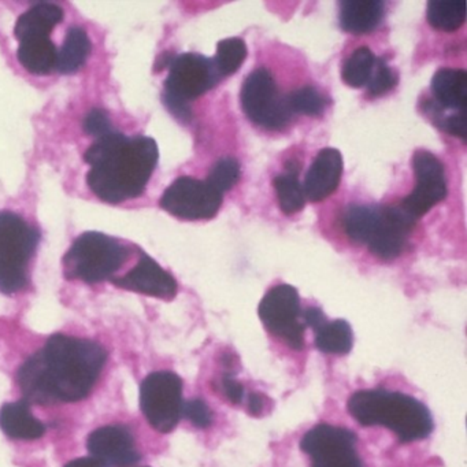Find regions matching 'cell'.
<instances>
[{
  "mask_svg": "<svg viewBox=\"0 0 467 467\" xmlns=\"http://www.w3.org/2000/svg\"><path fill=\"white\" fill-rule=\"evenodd\" d=\"M84 130L89 136L100 139L109 135V133L114 132V128L110 119H109V114L105 110L92 109L84 119Z\"/></svg>",
  "mask_w": 467,
  "mask_h": 467,
  "instance_id": "30",
  "label": "cell"
},
{
  "mask_svg": "<svg viewBox=\"0 0 467 467\" xmlns=\"http://www.w3.org/2000/svg\"><path fill=\"white\" fill-rule=\"evenodd\" d=\"M352 242L368 245L377 258L395 259L403 253L415 221L400 206H349L341 217Z\"/></svg>",
  "mask_w": 467,
  "mask_h": 467,
  "instance_id": "4",
  "label": "cell"
},
{
  "mask_svg": "<svg viewBox=\"0 0 467 467\" xmlns=\"http://www.w3.org/2000/svg\"><path fill=\"white\" fill-rule=\"evenodd\" d=\"M108 359L94 341L54 335L18 370L26 403L53 404L83 400L91 392Z\"/></svg>",
  "mask_w": 467,
  "mask_h": 467,
  "instance_id": "1",
  "label": "cell"
},
{
  "mask_svg": "<svg viewBox=\"0 0 467 467\" xmlns=\"http://www.w3.org/2000/svg\"><path fill=\"white\" fill-rule=\"evenodd\" d=\"M348 411L360 425L390 429L401 442L426 439L433 431L428 407L400 392L359 390L349 399Z\"/></svg>",
  "mask_w": 467,
  "mask_h": 467,
  "instance_id": "3",
  "label": "cell"
},
{
  "mask_svg": "<svg viewBox=\"0 0 467 467\" xmlns=\"http://www.w3.org/2000/svg\"><path fill=\"white\" fill-rule=\"evenodd\" d=\"M64 20V10L56 4L42 2L24 13L16 24L17 58L32 75H50L56 70L57 50L50 35L54 26Z\"/></svg>",
  "mask_w": 467,
  "mask_h": 467,
  "instance_id": "5",
  "label": "cell"
},
{
  "mask_svg": "<svg viewBox=\"0 0 467 467\" xmlns=\"http://www.w3.org/2000/svg\"><path fill=\"white\" fill-rule=\"evenodd\" d=\"M182 381L177 374L155 371L141 382V411L155 431H173L182 418Z\"/></svg>",
  "mask_w": 467,
  "mask_h": 467,
  "instance_id": "10",
  "label": "cell"
},
{
  "mask_svg": "<svg viewBox=\"0 0 467 467\" xmlns=\"http://www.w3.org/2000/svg\"><path fill=\"white\" fill-rule=\"evenodd\" d=\"M426 17L431 28L437 31H456L466 20V2L464 0H431L428 4Z\"/></svg>",
  "mask_w": 467,
  "mask_h": 467,
  "instance_id": "23",
  "label": "cell"
},
{
  "mask_svg": "<svg viewBox=\"0 0 467 467\" xmlns=\"http://www.w3.org/2000/svg\"><path fill=\"white\" fill-rule=\"evenodd\" d=\"M376 56L368 47H359L344 62L341 78L352 88H362L368 83L376 67Z\"/></svg>",
  "mask_w": 467,
  "mask_h": 467,
  "instance_id": "25",
  "label": "cell"
},
{
  "mask_svg": "<svg viewBox=\"0 0 467 467\" xmlns=\"http://www.w3.org/2000/svg\"><path fill=\"white\" fill-rule=\"evenodd\" d=\"M247 54V46L240 37L221 40L217 45V56L213 59L221 78L236 73L244 64Z\"/></svg>",
  "mask_w": 467,
  "mask_h": 467,
  "instance_id": "26",
  "label": "cell"
},
{
  "mask_svg": "<svg viewBox=\"0 0 467 467\" xmlns=\"http://www.w3.org/2000/svg\"><path fill=\"white\" fill-rule=\"evenodd\" d=\"M289 109L292 114H305V116H321L324 113L325 103L324 97L317 91L314 87H303L297 91L292 92L286 97Z\"/></svg>",
  "mask_w": 467,
  "mask_h": 467,
  "instance_id": "28",
  "label": "cell"
},
{
  "mask_svg": "<svg viewBox=\"0 0 467 467\" xmlns=\"http://www.w3.org/2000/svg\"><path fill=\"white\" fill-rule=\"evenodd\" d=\"M357 436L348 429L318 425L300 441L303 452L311 458V467H362L357 450Z\"/></svg>",
  "mask_w": 467,
  "mask_h": 467,
  "instance_id": "13",
  "label": "cell"
},
{
  "mask_svg": "<svg viewBox=\"0 0 467 467\" xmlns=\"http://www.w3.org/2000/svg\"><path fill=\"white\" fill-rule=\"evenodd\" d=\"M91 40L83 28L73 26L67 34L64 45L57 54L56 70L62 75H72L86 65L91 54Z\"/></svg>",
  "mask_w": 467,
  "mask_h": 467,
  "instance_id": "21",
  "label": "cell"
},
{
  "mask_svg": "<svg viewBox=\"0 0 467 467\" xmlns=\"http://www.w3.org/2000/svg\"><path fill=\"white\" fill-rule=\"evenodd\" d=\"M264 407V398L259 393H250V396H248V411L253 415H259Z\"/></svg>",
  "mask_w": 467,
  "mask_h": 467,
  "instance_id": "35",
  "label": "cell"
},
{
  "mask_svg": "<svg viewBox=\"0 0 467 467\" xmlns=\"http://www.w3.org/2000/svg\"><path fill=\"white\" fill-rule=\"evenodd\" d=\"M0 428L16 440H36L46 433L45 423L34 417L26 400L6 403L0 409Z\"/></svg>",
  "mask_w": 467,
  "mask_h": 467,
  "instance_id": "20",
  "label": "cell"
},
{
  "mask_svg": "<svg viewBox=\"0 0 467 467\" xmlns=\"http://www.w3.org/2000/svg\"><path fill=\"white\" fill-rule=\"evenodd\" d=\"M299 171L300 166L295 161H288L285 165V173L273 180L278 206L281 212L288 215L299 213L306 204L305 191L297 179Z\"/></svg>",
  "mask_w": 467,
  "mask_h": 467,
  "instance_id": "22",
  "label": "cell"
},
{
  "mask_svg": "<svg viewBox=\"0 0 467 467\" xmlns=\"http://www.w3.org/2000/svg\"><path fill=\"white\" fill-rule=\"evenodd\" d=\"M411 165L417 184L414 191L403 199L400 209L417 221L431 212L434 204L447 198L448 185L444 166L431 152L418 150L412 157Z\"/></svg>",
  "mask_w": 467,
  "mask_h": 467,
  "instance_id": "14",
  "label": "cell"
},
{
  "mask_svg": "<svg viewBox=\"0 0 467 467\" xmlns=\"http://www.w3.org/2000/svg\"><path fill=\"white\" fill-rule=\"evenodd\" d=\"M87 447L102 467H128L140 461L135 437L127 426L108 425L97 429L89 434Z\"/></svg>",
  "mask_w": 467,
  "mask_h": 467,
  "instance_id": "15",
  "label": "cell"
},
{
  "mask_svg": "<svg viewBox=\"0 0 467 467\" xmlns=\"http://www.w3.org/2000/svg\"><path fill=\"white\" fill-rule=\"evenodd\" d=\"M242 169L239 161L226 157L218 161L207 177V184L212 185L218 192L223 193L232 190L239 182Z\"/></svg>",
  "mask_w": 467,
  "mask_h": 467,
  "instance_id": "27",
  "label": "cell"
},
{
  "mask_svg": "<svg viewBox=\"0 0 467 467\" xmlns=\"http://www.w3.org/2000/svg\"><path fill=\"white\" fill-rule=\"evenodd\" d=\"M259 318L275 337L283 338L291 348L305 346V325L300 322L299 292L295 286L281 284L270 289L259 303Z\"/></svg>",
  "mask_w": 467,
  "mask_h": 467,
  "instance_id": "11",
  "label": "cell"
},
{
  "mask_svg": "<svg viewBox=\"0 0 467 467\" xmlns=\"http://www.w3.org/2000/svg\"><path fill=\"white\" fill-rule=\"evenodd\" d=\"M182 415L188 418L198 428H209L213 422V414L209 406L201 399H193L182 406Z\"/></svg>",
  "mask_w": 467,
  "mask_h": 467,
  "instance_id": "31",
  "label": "cell"
},
{
  "mask_svg": "<svg viewBox=\"0 0 467 467\" xmlns=\"http://www.w3.org/2000/svg\"><path fill=\"white\" fill-rule=\"evenodd\" d=\"M110 281L119 288L158 299L171 300L177 295V283L173 275L144 253H140L138 265L130 273L122 277H113Z\"/></svg>",
  "mask_w": 467,
  "mask_h": 467,
  "instance_id": "16",
  "label": "cell"
},
{
  "mask_svg": "<svg viewBox=\"0 0 467 467\" xmlns=\"http://www.w3.org/2000/svg\"><path fill=\"white\" fill-rule=\"evenodd\" d=\"M84 160L91 166L87 184L100 201L119 204L146 191L160 160L157 141L149 136L114 132L97 139Z\"/></svg>",
  "mask_w": 467,
  "mask_h": 467,
  "instance_id": "2",
  "label": "cell"
},
{
  "mask_svg": "<svg viewBox=\"0 0 467 467\" xmlns=\"http://www.w3.org/2000/svg\"><path fill=\"white\" fill-rule=\"evenodd\" d=\"M243 111L254 124L269 130H280L291 121L286 97H281L272 73L265 67L254 70L240 92Z\"/></svg>",
  "mask_w": 467,
  "mask_h": 467,
  "instance_id": "9",
  "label": "cell"
},
{
  "mask_svg": "<svg viewBox=\"0 0 467 467\" xmlns=\"http://www.w3.org/2000/svg\"><path fill=\"white\" fill-rule=\"evenodd\" d=\"M431 91L442 110L466 111L467 73L462 69L442 67L431 78Z\"/></svg>",
  "mask_w": 467,
  "mask_h": 467,
  "instance_id": "19",
  "label": "cell"
},
{
  "mask_svg": "<svg viewBox=\"0 0 467 467\" xmlns=\"http://www.w3.org/2000/svg\"><path fill=\"white\" fill-rule=\"evenodd\" d=\"M130 250L100 232H86L76 239L64 258L65 275L69 280L97 284L113 278L127 261Z\"/></svg>",
  "mask_w": 467,
  "mask_h": 467,
  "instance_id": "7",
  "label": "cell"
},
{
  "mask_svg": "<svg viewBox=\"0 0 467 467\" xmlns=\"http://www.w3.org/2000/svg\"><path fill=\"white\" fill-rule=\"evenodd\" d=\"M221 80L213 59L193 53L173 57L165 80L163 103L177 119H190L191 100L206 94Z\"/></svg>",
  "mask_w": 467,
  "mask_h": 467,
  "instance_id": "8",
  "label": "cell"
},
{
  "mask_svg": "<svg viewBox=\"0 0 467 467\" xmlns=\"http://www.w3.org/2000/svg\"><path fill=\"white\" fill-rule=\"evenodd\" d=\"M399 83V75L393 67L387 64L384 58L377 59L373 75L368 83V92L371 97H381Z\"/></svg>",
  "mask_w": 467,
  "mask_h": 467,
  "instance_id": "29",
  "label": "cell"
},
{
  "mask_svg": "<svg viewBox=\"0 0 467 467\" xmlns=\"http://www.w3.org/2000/svg\"><path fill=\"white\" fill-rule=\"evenodd\" d=\"M65 467H102L95 458H78L69 462Z\"/></svg>",
  "mask_w": 467,
  "mask_h": 467,
  "instance_id": "36",
  "label": "cell"
},
{
  "mask_svg": "<svg viewBox=\"0 0 467 467\" xmlns=\"http://www.w3.org/2000/svg\"><path fill=\"white\" fill-rule=\"evenodd\" d=\"M437 127L450 135L458 136L462 140H466V111H458L452 116H448L447 119H442Z\"/></svg>",
  "mask_w": 467,
  "mask_h": 467,
  "instance_id": "32",
  "label": "cell"
},
{
  "mask_svg": "<svg viewBox=\"0 0 467 467\" xmlns=\"http://www.w3.org/2000/svg\"><path fill=\"white\" fill-rule=\"evenodd\" d=\"M354 343L351 327L344 319H336L325 322L317 330L316 346L324 354L344 355L348 354Z\"/></svg>",
  "mask_w": 467,
  "mask_h": 467,
  "instance_id": "24",
  "label": "cell"
},
{
  "mask_svg": "<svg viewBox=\"0 0 467 467\" xmlns=\"http://www.w3.org/2000/svg\"><path fill=\"white\" fill-rule=\"evenodd\" d=\"M40 242L36 228L13 212H0V292L26 288L29 264Z\"/></svg>",
  "mask_w": 467,
  "mask_h": 467,
  "instance_id": "6",
  "label": "cell"
},
{
  "mask_svg": "<svg viewBox=\"0 0 467 467\" xmlns=\"http://www.w3.org/2000/svg\"><path fill=\"white\" fill-rule=\"evenodd\" d=\"M223 193L212 185L190 176L179 177L166 188L161 207L180 220H210L223 206Z\"/></svg>",
  "mask_w": 467,
  "mask_h": 467,
  "instance_id": "12",
  "label": "cell"
},
{
  "mask_svg": "<svg viewBox=\"0 0 467 467\" xmlns=\"http://www.w3.org/2000/svg\"><path fill=\"white\" fill-rule=\"evenodd\" d=\"M343 176V157L336 149H324L318 152L311 163L305 184L302 185L305 196L310 202H321L329 198Z\"/></svg>",
  "mask_w": 467,
  "mask_h": 467,
  "instance_id": "17",
  "label": "cell"
},
{
  "mask_svg": "<svg viewBox=\"0 0 467 467\" xmlns=\"http://www.w3.org/2000/svg\"><path fill=\"white\" fill-rule=\"evenodd\" d=\"M302 317L305 318L306 324H307L311 329L316 330V332L327 321L321 308L317 307H308L307 310H305V313L302 314Z\"/></svg>",
  "mask_w": 467,
  "mask_h": 467,
  "instance_id": "34",
  "label": "cell"
},
{
  "mask_svg": "<svg viewBox=\"0 0 467 467\" xmlns=\"http://www.w3.org/2000/svg\"><path fill=\"white\" fill-rule=\"evenodd\" d=\"M385 5L379 0H344L340 2V26L352 35L376 31L384 20Z\"/></svg>",
  "mask_w": 467,
  "mask_h": 467,
  "instance_id": "18",
  "label": "cell"
},
{
  "mask_svg": "<svg viewBox=\"0 0 467 467\" xmlns=\"http://www.w3.org/2000/svg\"><path fill=\"white\" fill-rule=\"evenodd\" d=\"M223 395L232 401V403H242L244 398V388L242 387L240 382H237L231 374H223Z\"/></svg>",
  "mask_w": 467,
  "mask_h": 467,
  "instance_id": "33",
  "label": "cell"
}]
</instances>
